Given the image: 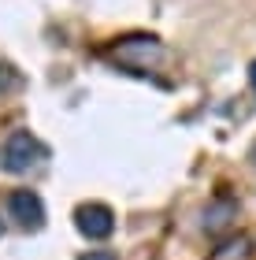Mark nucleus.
<instances>
[{"instance_id": "8", "label": "nucleus", "mask_w": 256, "mask_h": 260, "mask_svg": "<svg viewBox=\"0 0 256 260\" xmlns=\"http://www.w3.org/2000/svg\"><path fill=\"white\" fill-rule=\"evenodd\" d=\"M82 260H119L115 253H104V249H97V253H86Z\"/></svg>"}, {"instance_id": "5", "label": "nucleus", "mask_w": 256, "mask_h": 260, "mask_svg": "<svg viewBox=\"0 0 256 260\" xmlns=\"http://www.w3.org/2000/svg\"><path fill=\"white\" fill-rule=\"evenodd\" d=\"M234 201H215V205H208L204 208V231L208 234H219V231H227L230 227V219H234Z\"/></svg>"}, {"instance_id": "7", "label": "nucleus", "mask_w": 256, "mask_h": 260, "mask_svg": "<svg viewBox=\"0 0 256 260\" xmlns=\"http://www.w3.org/2000/svg\"><path fill=\"white\" fill-rule=\"evenodd\" d=\"M19 71L15 67H8V63H0V93H11V89H19Z\"/></svg>"}, {"instance_id": "6", "label": "nucleus", "mask_w": 256, "mask_h": 260, "mask_svg": "<svg viewBox=\"0 0 256 260\" xmlns=\"http://www.w3.org/2000/svg\"><path fill=\"white\" fill-rule=\"evenodd\" d=\"M212 260H252V242L245 238V234H238V238H227V242L215 249Z\"/></svg>"}, {"instance_id": "4", "label": "nucleus", "mask_w": 256, "mask_h": 260, "mask_svg": "<svg viewBox=\"0 0 256 260\" xmlns=\"http://www.w3.org/2000/svg\"><path fill=\"white\" fill-rule=\"evenodd\" d=\"M8 212H11V219H15L19 227H26V231H38L41 223H45V201L33 193V190L8 193Z\"/></svg>"}, {"instance_id": "3", "label": "nucleus", "mask_w": 256, "mask_h": 260, "mask_svg": "<svg viewBox=\"0 0 256 260\" xmlns=\"http://www.w3.org/2000/svg\"><path fill=\"white\" fill-rule=\"evenodd\" d=\"M75 227L82 231L89 242H104V238H112V231H115V216H112L108 205H97V201H89V205H78V212H75Z\"/></svg>"}, {"instance_id": "9", "label": "nucleus", "mask_w": 256, "mask_h": 260, "mask_svg": "<svg viewBox=\"0 0 256 260\" xmlns=\"http://www.w3.org/2000/svg\"><path fill=\"white\" fill-rule=\"evenodd\" d=\"M252 89H256V63H252Z\"/></svg>"}, {"instance_id": "2", "label": "nucleus", "mask_w": 256, "mask_h": 260, "mask_svg": "<svg viewBox=\"0 0 256 260\" xmlns=\"http://www.w3.org/2000/svg\"><path fill=\"white\" fill-rule=\"evenodd\" d=\"M160 56H164V45H160L156 38H123L112 49V60H119L130 71H149Z\"/></svg>"}, {"instance_id": "1", "label": "nucleus", "mask_w": 256, "mask_h": 260, "mask_svg": "<svg viewBox=\"0 0 256 260\" xmlns=\"http://www.w3.org/2000/svg\"><path fill=\"white\" fill-rule=\"evenodd\" d=\"M41 160H45V145L30 134V130H15V134H8L4 149H0V168L11 171V175H26L30 168H38Z\"/></svg>"}]
</instances>
